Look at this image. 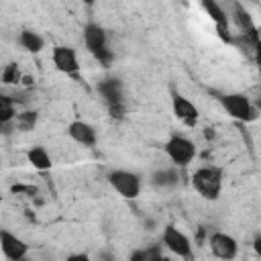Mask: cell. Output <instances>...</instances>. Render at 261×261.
Returning <instances> with one entry per match:
<instances>
[{
    "label": "cell",
    "instance_id": "8992f818",
    "mask_svg": "<svg viewBox=\"0 0 261 261\" xmlns=\"http://www.w3.org/2000/svg\"><path fill=\"white\" fill-rule=\"evenodd\" d=\"M220 104L224 112L234 120H251L255 116L251 100L245 94H226L220 98Z\"/></svg>",
    "mask_w": 261,
    "mask_h": 261
},
{
    "label": "cell",
    "instance_id": "7a4b0ae2",
    "mask_svg": "<svg viewBox=\"0 0 261 261\" xmlns=\"http://www.w3.org/2000/svg\"><path fill=\"white\" fill-rule=\"evenodd\" d=\"M84 45L104 67H108L112 63V51L108 49L106 31L98 22H88L84 27Z\"/></svg>",
    "mask_w": 261,
    "mask_h": 261
},
{
    "label": "cell",
    "instance_id": "ba28073f",
    "mask_svg": "<svg viewBox=\"0 0 261 261\" xmlns=\"http://www.w3.org/2000/svg\"><path fill=\"white\" fill-rule=\"evenodd\" d=\"M51 61H53V65H55L57 71L67 73V75H73V73H77V69H80L77 55H75V51H73L71 47H67V45H57V47H53V51H51Z\"/></svg>",
    "mask_w": 261,
    "mask_h": 261
},
{
    "label": "cell",
    "instance_id": "ac0fdd59",
    "mask_svg": "<svg viewBox=\"0 0 261 261\" xmlns=\"http://www.w3.org/2000/svg\"><path fill=\"white\" fill-rule=\"evenodd\" d=\"M4 84H18V80H20V73H18V69H16V65H8L6 69H4Z\"/></svg>",
    "mask_w": 261,
    "mask_h": 261
},
{
    "label": "cell",
    "instance_id": "44dd1931",
    "mask_svg": "<svg viewBox=\"0 0 261 261\" xmlns=\"http://www.w3.org/2000/svg\"><path fill=\"white\" fill-rule=\"evenodd\" d=\"M253 251H255V255L261 259V234L255 237V241H253Z\"/></svg>",
    "mask_w": 261,
    "mask_h": 261
},
{
    "label": "cell",
    "instance_id": "ffe728a7",
    "mask_svg": "<svg viewBox=\"0 0 261 261\" xmlns=\"http://www.w3.org/2000/svg\"><path fill=\"white\" fill-rule=\"evenodd\" d=\"M130 261H149L147 259V251H135L130 255Z\"/></svg>",
    "mask_w": 261,
    "mask_h": 261
},
{
    "label": "cell",
    "instance_id": "7c38bea8",
    "mask_svg": "<svg viewBox=\"0 0 261 261\" xmlns=\"http://www.w3.org/2000/svg\"><path fill=\"white\" fill-rule=\"evenodd\" d=\"M18 43H20V47H22L24 51H29V53H39V51H43V47H45L43 37H41L39 33H35V31H22V33L18 35Z\"/></svg>",
    "mask_w": 261,
    "mask_h": 261
},
{
    "label": "cell",
    "instance_id": "9c48e42d",
    "mask_svg": "<svg viewBox=\"0 0 261 261\" xmlns=\"http://www.w3.org/2000/svg\"><path fill=\"white\" fill-rule=\"evenodd\" d=\"M0 247H2V253H4V257L8 261H20L29 253V245L20 237L12 234L10 230H2L0 232Z\"/></svg>",
    "mask_w": 261,
    "mask_h": 261
},
{
    "label": "cell",
    "instance_id": "3957f363",
    "mask_svg": "<svg viewBox=\"0 0 261 261\" xmlns=\"http://www.w3.org/2000/svg\"><path fill=\"white\" fill-rule=\"evenodd\" d=\"M163 149L177 167H186L196 159V145L184 135H171Z\"/></svg>",
    "mask_w": 261,
    "mask_h": 261
},
{
    "label": "cell",
    "instance_id": "9a60e30c",
    "mask_svg": "<svg viewBox=\"0 0 261 261\" xmlns=\"http://www.w3.org/2000/svg\"><path fill=\"white\" fill-rule=\"evenodd\" d=\"M14 118H16V110L12 106V100L8 96H0V122L8 124Z\"/></svg>",
    "mask_w": 261,
    "mask_h": 261
},
{
    "label": "cell",
    "instance_id": "5bb4252c",
    "mask_svg": "<svg viewBox=\"0 0 261 261\" xmlns=\"http://www.w3.org/2000/svg\"><path fill=\"white\" fill-rule=\"evenodd\" d=\"M202 8L206 10V14L218 24V27H224L226 24V12L216 4V2H210V0H206V2H202Z\"/></svg>",
    "mask_w": 261,
    "mask_h": 261
},
{
    "label": "cell",
    "instance_id": "5b68a950",
    "mask_svg": "<svg viewBox=\"0 0 261 261\" xmlns=\"http://www.w3.org/2000/svg\"><path fill=\"white\" fill-rule=\"evenodd\" d=\"M161 241H163L165 249H167L169 253H173L175 257H179V259H190V257H192V241H190L188 234L181 232L175 224H167V226L163 228Z\"/></svg>",
    "mask_w": 261,
    "mask_h": 261
},
{
    "label": "cell",
    "instance_id": "8fae6325",
    "mask_svg": "<svg viewBox=\"0 0 261 261\" xmlns=\"http://www.w3.org/2000/svg\"><path fill=\"white\" fill-rule=\"evenodd\" d=\"M67 135H69L77 145H82V147H94L96 141H98V135H96L94 126L88 124L86 120H73V122H69Z\"/></svg>",
    "mask_w": 261,
    "mask_h": 261
},
{
    "label": "cell",
    "instance_id": "2e32d148",
    "mask_svg": "<svg viewBox=\"0 0 261 261\" xmlns=\"http://www.w3.org/2000/svg\"><path fill=\"white\" fill-rule=\"evenodd\" d=\"M14 122H16L18 128H22V130H31V128L35 126V122H37V112H31V110L20 112V114H16Z\"/></svg>",
    "mask_w": 261,
    "mask_h": 261
},
{
    "label": "cell",
    "instance_id": "4fadbf2b",
    "mask_svg": "<svg viewBox=\"0 0 261 261\" xmlns=\"http://www.w3.org/2000/svg\"><path fill=\"white\" fill-rule=\"evenodd\" d=\"M27 159H29V163H31L35 169H39V171H47V169L51 167V157H49V153H47L43 147H39V145L29 149Z\"/></svg>",
    "mask_w": 261,
    "mask_h": 261
},
{
    "label": "cell",
    "instance_id": "277c9868",
    "mask_svg": "<svg viewBox=\"0 0 261 261\" xmlns=\"http://www.w3.org/2000/svg\"><path fill=\"white\" fill-rule=\"evenodd\" d=\"M108 184L124 200H135L141 194V177L135 171L114 169V171L108 173Z\"/></svg>",
    "mask_w": 261,
    "mask_h": 261
},
{
    "label": "cell",
    "instance_id": "e0dca14e",
    "mask_svg": "<svg viewBox=\"0 0 261 261\" xmlns=\"http://www.w3.org/2000/svg\"><path fill=\"white\" fill-rule=\"evenodd\" d=\"M102 94L106 96L108 102H118L120 100V86L116 80H108L104 86H102Z\"/></svg>",
    "mask_w": 261,
    "mask_h": 261
},
{
    "label": "cell",
    "instance_id": "30bf717a",
    "mask_svg": "<svg viewBox=\"0 0 261 261\" xmlns=\"http://www.w3.org/2000/svg\"><path fill=\"white\" fill-rule=\"evenodd\" d=\"M171 108H173L175 118L181 120L184 124H190V126L196 124V120H198V116H200L196 104H194L190 98L181 96V94H173V98H171Z\"/></svg>",
    "mask_w": 261,
    "mask_h": 261
},
{
    "label": "cell",
    "instance_id": "d6986e66",
    "mask_svg": "<svg viewBox=\"0 0 261 261\" xmlns=\"http://www.w3.org/2000/svg\"><path fill=\"white\" fill-rule=\"evenodd\" d=\"M65 261H92L86 253H73V255H69Z\"/></svg>",
    "mask_w": 261,
    "mask_h": 261
},
{
    "label": "cell",
    "instance_id": "7402d4cb",
    "mask_svg": "<svg viewBox=\"0 0 261 261\" xmlns=\"http://www.w3.org/2000/svg\"><path fill=\"white\" fill-rule=\"evenodd\" d=\"M20 261H24V259H20Z\"/></svg>",
    "mask_w": 261,
    "mask_h": 261
},
{
    "label": "cell",
    "instance_id": "52a82bcc",
    "mask_svg": "<svg viewBox=\"0 0 261 261\" xmlns=\"http://www.w3.org/2000/svg\"><path fill=\"white\" fill-rule=\"evenodd\" d=\"M208 245H210L212 255L216 259H220V261H232L237 257V253H239L237 239L230 237V234H226V232H212Z\"/></svg>",
    "mask_w": 261,
    "mask_h": 261
},
{
    "label": "cell",
    "instance_id": "6da1fadb",
    "mask_svg": "<svg viewBox=\"0 0 261 261\" xmlns=\"http://www.w3.org/2000/svg\"><path fill=\"white\" fill-rule=\"evenodd\" d=\"M192 188L204 200H218L222 192V173L218 167H198L192 173Z\"/></svg>",
    "mask_w": 261,
    "mask_h": 261
}]
</instances>
